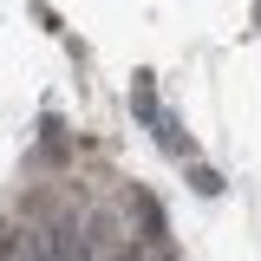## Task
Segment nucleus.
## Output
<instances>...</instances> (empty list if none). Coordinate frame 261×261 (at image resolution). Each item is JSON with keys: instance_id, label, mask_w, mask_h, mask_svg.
<instances>
[{"instance_id": "2", "label": "nucleus", "mask_w": 261, "mask_h": 261, "mask_svg": "<svg viewBox=\"0 0 261 261\" xmlns=\"http://www.w3.org/2000/svg\"><path fill=\"white\" fill-rule=\"evenodd\" d=\"M190 183H196V196H216V190H222V176H216L209 163H196V170H190Z\"/></svg>"}, {"instance_id": "1", "label": "nucleus", "mask_w": 261, "mask_h": 261, "mask_svg": "<svg viewBox=\"0 0 261 261\" xmlns=\"http://www.w3.org/2000/svg\"><path fill=\"white\" fill-rule=\"evenodd\" d=\"M130 105H137V118H144V124H157L163 111H157V92H150V72H137V79H130Z\"/></svg>"}]
</instances>
